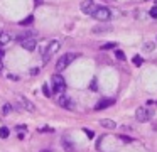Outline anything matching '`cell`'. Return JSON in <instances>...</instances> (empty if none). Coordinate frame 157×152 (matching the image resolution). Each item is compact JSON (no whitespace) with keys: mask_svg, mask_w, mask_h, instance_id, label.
<instances>
[{"mask_svg":"<svg viewBox=\"0 0 157 152\" xmlns=\"http://www.w3.org/2000/svg\"><path fill=\"white\" fill-rule=\"evenodd\" d=\"M100 125H101L103 128H108V130L117 128V123L113 120H110V118H103V120H100Z\"/></svg>","mask_w":157,"mask_h":152,"instance_id":"7c38bea8","label":"cell"},{"mask_svg":"<svg viewBox=\"0 0 157 152\" xmlns=\"http://www.w3.org/2000/svg\"><path fill=\"white\" fill-rule=\"evenodd\" d=\"M15 101H17V105L21 108H24L25 111H31V113H34V111H36V105L32 103L31 100H27L24 95H15Z\"/></svg>","mask_w":157,"mask_h":152,"instance_id":"277c9868","label":"cell"},{"mask_svg":"<svg viewBox=\"0 0 157 152\" xmlns=\"http://www.w3.org/2000/svg\"><path fill=\"white\" fill-rule=\"evenodd\" d=\"M10 42V36H9V32H5V30H0V47L5 46V44Z\"/></svg>","mask_w":157,"mask_h":152,"instance_id":"4fadbf2b","label":"cell"},{"mask_svg":"<svg viewBox=\"0 0 157 152\" xmlns=\"http://www.w3.org/2000/svg\"><path fill=\"white\" fill-rule=\"evenodd\" d=\"M2 69H4V66H2V63H0V73H2Z\"/></svg>","mask_w":157,"mask_h":152,"instance_id":"4dcf8cb0","label":"cell"},{"mask_svg":"<svg viewBox=\"0 0 157 152\" xmlns=\"http://www.w3.org/2000/svg\"><path fill=\"white\" fill-rule=\"evenodd\" d=\"M36 5H41V0H36Z\"/></svg>","mask_w":157,"mask_h":152,"instance_id":"f1b7e54d","label":"cell"},{"mask_svg":"<svg viewBox=\"0 0 157 152\" xmlns=\"http://www.w3.org/2000/svg\"><path fill=\"white\" fill-rule=\"evenodd\" d=\"M63 147H64L68 152H75V147H73V144L68 140V138H63Z\"/></svg>","mask_w":157,"mask_h":152,"instance_id":"9a60e30c","label":"cell"},{"mask_svg":"<svg viewBox=\"0 0 157 152\" xmlns=\"http://www.w3.org/2000/svg\"><path fill=\"white\" fill-rule=\"evenodd\" d=\"M149 14H150V17H152V19H157V5L152 7V9L149 10Z\"/></svg>","mask_w":157,"mask_h":152,"instance_id":"cb8c5ba5","label":"cell"},{"mask_svg":"<svg viewBox=\"0 0 157 152\" xmlns=\"http://www.w3.org/2000/svg\"><path fill=\"white\" fill-rule=\"evenodd\" d=\"M142 47H144V51H145V53H152V51L155 49V42H145Z\"/></svg>","mask_w":157,"mask_h":152,"instance_id":"2e32d148","label":"cell"},{"mask_svg":"<svg viewBox=\"0 0 157 152\" xmlns=\"http://www.w3.org/2000/svg\"><path fill=\"white\" fill-rule=\"evenodd\" d=\"M91 17L96 20H100V22H108V20L112 19V12H110V9H106V7H103V5H96L95 10L91 12Z\"/></svg>","mask_w":157,"mask_h":152,"instance_id":"7a4b0ae2","label":"cell"},{"mask_svg":"<svg viewBox=\"0 0 157 152\" xmlns=\"http://www.w3.org/2000/svg\"><path fill=\"white\" fill-rule=\"evenodd\" d=\"M58 105L63 108H66V110H75V103H73V100L69 96H64V95H61V96L58 98Z\"/></svg>","mask_w":157,"mask_h":152,"instance_id":"52a82bcc","label":"cell"},{"mask_svg":"<svg viewBox=\"0 0 157 152\" xmlns=\"http://www.w3.org/2000/svg\"><path fill=\"white\" fill-rule=\"evenodd\" d=\"M117 46H118V44H117V42H105V44H101V46H100V47H101V49H113V47H117Z\"/></svg>","mask_w":157,"mask_h":152,"instance_id":"d6986e66","label":"cell"},{"mask_svg":"<svg viewBox=\"0 0 157 152\" xmlns=\"http://www.w3.org/2000/svg\"><path fill=\"white\" fill-rule=\"evenodd\" d=\"M42 93L46 95V96H51V90H49V84H42Z\"/></svg>","mask_w":157,"mask_h":152,"instance_id":"7402d4cb","label":"cell"},{"mask_svg":"<svg viewBox=\"0 0 157 152\" xmlns=\"http://www.w3.org/2000/svg\"><path fill=\"white\" fill-rule=\"evenodd\" d=\"M39 132H52V128H49V127H41V128H39Z\"/></svg>","mask_w":157,"mask_h":152,"instance_id":"484cf974","label":"cell"},{"mask_svg":"<svg viewBox=\"0 0 157 152\" xmlns=\"http://www.w3.org/2000/svg\"><path fill=\"white\" fill-rule=\"evenodd\" d=\"M85 134L88 135V137H93V132L91 130H85Z\"/></svg>","mask_w":157,"mask_h":152,"instance_id":"83f0119b","label":"cell"},{"mask_svg":"<svg viewBox=\"0 0 157 152\" xmlns=\"http://www.w3.org/2000/svg\"><path fill=\"white\" fill-rule=\"evenodd\" d=\"M113 103H115V100H113V98H101V100L95 105V110H105V108L112 107Z\"/></svg>","mask_w":157,"mask_h":152,"instance_id":"9c48e42d","label":"cell"},{"mask_svg":"<svg viewBox=\"0 0 157 152\" xmlns=\"http://www.w3.org/2000/svg\"><path fill=\"white\" fill-rule=\"evenodd\" d=\"M0 111H2V115H9V113L12 111V105H10V103L0 105Z\"/></svg>","mask_w":157,"mask_h":152,"instance_id":"5bb4252c","label":"cell"},{"mask_svg":"<svg viewBox=\"0 0 157 152\" xmlns=\"http://www.w3.org/2000/svg\"><path fill=\"white\" fill-rule=\"evenodd\" d=\"M115 57L118 61H125V53H123V51H120V49H115Z\"/></svg>","mask_w":157,"mask_h":152,"instance_id":"ffe728a7","label":"cell"},{"mask_svg":"<svg viewBox=\"0 0 157 152\" xmlns=\"http://www.w3.org/2000/svg\"><path fill=\"white\" fill-rule=\"evenodd\" d=\"M37 73H39V69H37V68H34V69L31 71V74H32V76H36V74H37Z\"/></svg>","mask_w":157,"mask_h":152,"instance_id":"4316f807","label":"cell"},{"mask_svg":"<svg viewBox=\"0 0 157 152\" xmlns=\"http://www.w3.org/2000/svg\"><path fill=\"white\" fill-rule=\"evenodd\" d=\"M135 118L137 122H140V123H145V122H149L150 118H152V111L149 110V108L145 107H139L135 111Z\"/></svg>","mask_w":157,"mask_h":152,"instance_id":"8992f818","label":"cell"},{"mask_svg":"<svg viewBox=\"0 0 157 152\" xmlns=\"http://www.w3.org/2000/svg\"><path fill=\"white\" fill-rule=\"evenodd\" d=\"M142 63H144V59L139 56V54H137V56H133V64H135V66H142Z\"/></svg>","mask_w":157,"mask_h":152,"instance_id":"44dd1931","label":"cell"},{"mask_svg":"<svg viewBox=\"0 0 157 152\" xmlns=\"http://www.w3.org/2000/svg\"><path fill=\"white\" fill-rule=\"evenodd\" d=\"M9 134H10V130L7 127H0V138H7Z\"/></svg>","mask_w":157,"mask_h":152,"instance_id":"e0dca14e","label":"cell"},{"mask_svg":"<svg viewBox=\"0 0 157 152\" xmlns=\"http://www.w3.org/2000/svg\"><path fill=\"white\" fill-rule=\"evenodd\" d=\"M51 83H52V91H54V93H64V90H66V81H64V78H63L59 73L52 74Z\"/></svg>","mask_w":157,"mask_h":152,"instance_id":"3957f363","label":"cell"},{"mask_svg":"<svg viewBox=\"0 0 157 152\" xmlns=\"http://www.w3.org/2000/svg\"><path fill=\"white\" fill-rule=\"evenodd\" d=\"M59 47H61V42H59V41H51V42L48 44V47H46L44 54H42V59L49 61V57L54 56V54L59 51Z\"/></svg>","mask_w":157,"mask_h":152,"instance_id":"5b68a950","label":"cell"},{"mask_svg":"<svg viewBox=\"0 0 157 152\" xmlns=\"http://www.w3.org/2000/svg\"><path fill=\"white\" fill-rule=\"evenodd\" d=\"M106 32H112V25L110 24H100V25L93 27V34H106Z\"/></svg>","mask_w":157,"mask_h":152,"instance_id":"8fae6325","label":"cell"},{"mask_svg":"<svg viewBox=\"0 0 157 152\" xmlns=\"http://www.w3.org/2000/svg\"><path fill=\"white\" fill-rule=\"evenodd\" d=\"M32 22H34V17H32V15H29V17H25L24 20H21L19 24H21V25H31Z\"/></svg>","mask_w":157,"mask_h":152,"instance_id":"ac0fdd59","label":"cell"},{"mask_svg":"<svg viewBox=\"0 0 157 152\" xmlns=\"http://www.w3.org/2000/svg\"><path fill=\"white\" fill-rule=\"evenodd\" d=\"M118 138L123 142V144H130V142H132V138H130V137H127V135H118Z\"/></svg>","mask_w":157,"mask_h":152,"instance_id":"603a6c76","label":"cell"},{"mask_svg":"<svg viewBox=\"0 0 157 152\" xmlns=\"http://www.w3.org/2000/svg\"><path fill=\"white\" fill-rule=\"evenodd\" d=\"M76 57H78V54H76V53H66V54H63V56L56 61V71H58V73L64 71L66 68H68L69 64L76 59Z\"/></svg>","mask_w":157,"mask_h":152,"instance_id":"6da1fadb","label":"cell"},{"mask_svg":"<svg viewBox=\"0 0 157 152\" xmlns=\"http://www.w3.org/2000/svg\"><path fill=\"white\" fill-rule=\"evenodd\" d=\"M90 88H91L93 91H96V90H98V83H96V80H93V81H91V86H90Z\"/></svg>","mask_w":157,"mask_h":152,"instance_id":"d4e9b609","label":"cell"},{"mask_svg":"<svg viewBox=\"0 0 157 152\" xmlns=\"http://www.w3.org/2000/svg\"><path fill=\"white\" fill-rule=\"evenodd\" d=\"M41 152H52V150H49V149H44V150H41Z\"/></svg>","mask_w":157,"mask_h":152,"instance_id":"f546056e","label":"cell"},{"mask_svg":"<svg viewBox=\"0 0 157 152\" xmlns=\"http://www.w3.org/2000/svg\"><path fill=\"white\" fill-rule=\"evenodd\" d=\"M21 46H22V49H25V51H29V53H32V51L36 49V41H34V37H29V39H24V41H21Z\"/></svg>","mask_w":157,"mask_h":152,"instance_id":"30bf717a","label":"cell"},{"mask_svg":"<svg viewBox=\"0 0 157 152\" xmlns=\"http://www.w3.org/2000/svg\"><path fill=\"white\" fill-rule=\"evenodd\" d=\"M95 2L93 0H83L81 5H79V9H81L83 14H86V15H91V12L95 10Z\"/></svg>","mask_w":157,"mask_h":152,"instance_id":"ba28073f","label":"cell"}]
</instances>
